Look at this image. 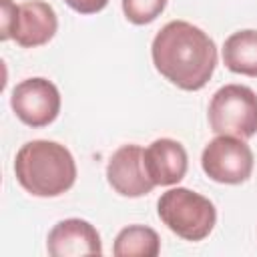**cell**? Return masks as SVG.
<instances>
[{
	"mask_svg": "<svg viewBox=\"0 0 257 257\" xmlns=\"http://www.w3.org/2000/svg\"><path fill=\"white\" fill-rule=\"evenodd\" d=\"M151 56L155 68L181 90H201L217 66L213 38L187 20L167 22L153 38Z\"/></svg>",
	"mask_w": 257,
	"mask_h": 257,
	"instance_id": "1",
	"label": "cell"
},
{
	"mask_svg": "<svg viewBox=\"0 0 257 257\" xmlns=\"http://www.w3.org/2000/svg\"><path fill=\"white\" fill-rule=\"evenodd\" d=\"M14 175L24 191L34 197H58L76 181V163L72 153L46 139L24 143L14 159Z\"/></svg>",
	"mask_w": 257,
	"mask_h": 257,
	"instance_id": "2",
	"label": "cell"
},
{
	"mask_svg": "<svg viewBox=\"0 0 257 257\" xmlns=\"http://www.w3.org/2000/svg\"><path fill=\"white\" fill-rule=\"evenodd\" d=\"M157 213L169 231L193 243L209 237L217 223L215 205L201 193L185 187L165 191L157 201Z\"/></svg>",
	"mask_w": 257,
	"mask_h": 257,
	"instance_id": "3",
	"label": "cell"
},
{
	"mask_svg": "<svg viewBox=\"0 0 257 257\" xmlns=\"http://www.w3.org/2000/svg\"><path fill=\"white\" fill-rule=\"evenodd\" d=\"M207 116L213 133L247 141L257 135V94L243 84H225L213 94Z\"/></svg>",
	"mask_w": 257,
	"mask_h": 257,
	"instance_id": "4",
	"label": "cell"
},
{
	"mask_svg": "<svg viewBox=\"0 0 257 257\" xmlns=\"http://www.w3.org/2000/svg\"><path fill=\"white\" fill-rule=\"evenodd\" d=\"M2 2V40H16L22 48L42 46L56 34L58 18L54 8L44 0H26L14 4L12 0Z\"/></svg>",
	"mask_w": 257,
	"mask_h": 257,
	"instance_id": "5",
	"label": "cell"
},
{
	"mask_svg": "<svg viewBox=\"0 0 257 257\" xmlns=\"http://www.w3.org/2000/svg\"><path fill=\"white\" fill-rule=\"evenodd\" d=\"M201 167L209 179L223 185L245 183L255 167V157L245 139L217 135L207 143L201 155Z\"/></svg>",
	"mask_w": 257,
	"mask_h": 257,
	"instance_id": "6",
	"label": "cell"
},
{
	"mask_svg": "<svg viewBox=\"0 0 257 257\" xmlns=\"http://www.w3.org/2000/svg\"><path fill=\"white\" fill-rule=\"evenodd\" d=\"M10 106L16 118L26 126H48L60 112V92L42 76L26 78L12 88Z\"/></svg>",
	"mask_w": 257,
	"mask_h": 257,
	"instance_id": "7",
	"label": "cell"
},
{
	"mask_svg": "<svg viewBox=\"0 0 257 257\" xmlns=\"http://www.w3.org/2000/svg\"><path fill=\"white\" fill-rule=\"evenodd\" d=\"M139 145H122L112 153L106 165L108 185L122 197H143L153 191L155 183L149 179L145 169V159Z\"/></svg>",
	"mask_w": 257,
	"mask_h": 257,
	"instance_id": "8",
	"label": "cell"
},
{
	"mask_svg": "<svg viewBox=\"0 0 257 257\" xmlns=\"http://www.w3.org/2000/svg\"><path fill=\"white\" fill-rule=\"evenodd\" d=\"M46 251L52 257L102 255V241L94 225L84 219L58 221L46 239Z\"/></svg>",
	"mask_w": 257,
	"mask_h": 257,
	"instance_id": "9",
	"label": "cell"
},
{
	"mask_svg": "<svg viewBox=\"0 0 257 257\" xmlns=\"http://www.w3.org/2000/svg\"><path fill=\"white\" fill-rule=\"evenodd\" d=\"M143 159H145V169L149 179L161 187L177 185L185 177L189 167L185 147L179 141L167 139V137L155 139L143 151Z\"/></svg>",
	"mask_w": 257,
	"mask_h": 257,
	"instance_id": "10",
	"label": "cell"
},
{
	"mask_svg": "<svg viewBox=\"0 0 257 257\" xmlns=\"http://www.w3.org/2000/svg\"><path fill=\"white\" fill-rule=\"evenodd\" d=\"M223 62L235 74L257 76V30L233 32L223 44Z\"/></svg>",
	"mask_w": 257,
	"mask_h": 257,
	"instance_id": "11",
	"label": "cell"
},
{
	"mask_svg": "<svg viewBox=\"0 0 257 257\" xmlns=\"http://www.w3.org/2000/svg\"><path fill=\"white\" fill-rule=\"evenodd\" d=\"M161 251V239L155 229L147 225L124 227L112 245L116 257H157Z\"/></svg>",
	"mask_w": 257,
	"mask_h": 257,
	"instance_id": "12",
	"label": "cell"
},
{
	"mask_svg": "<svg viewBox=\"0 0 257 257\" xmlns=\"http://www.w3.org/2000/svg\"><path fill=\"white\" fill-rule=\"evenodd\" d=\"M167 0H122V12L133 24H149L165 10Z\"/></svg>",
	"mask_w": 257,
	"mask_h": 257,
	"instance_id": "13",
	"label": "cell"
},
{
	"mask_svg": "<svg viewBox=\"0 0 257 257\" xmlns=\"http://www.w3.org/2000/svg\"><path fill=\"white\" fill-rule=\"evenodd\" d=\"M64 2L80 14H96L108 4V0H64Z\"/></svg>",
	"mask_w": 257,
	"mask_h": 257,
	"instance_id": "14",
	"label": "cell"
}]
</instances>
